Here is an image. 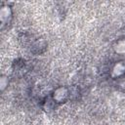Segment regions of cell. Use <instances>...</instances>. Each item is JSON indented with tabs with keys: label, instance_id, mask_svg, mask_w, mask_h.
<instances>
[{
	"label": "cell",
	"instance_id": "4",
	"mask_svg": "<svg viewBox=\"0 0 125 125\" xmlns=\"http://www.w3.org/2000/svg\"><path fill=\"white\" fill-rule=\"evenodd\" d=\"M113 50L116 54H125V39H120L113 44Z\"/></svg>",
	"mask_w": 125,
	"mask_h": 125
},
{
	"label": "cell",
	"instance_id": "3",
	"mask_svg": "<svg viewBox=\"0 0 125 125\" xmlns=\"http://www.w3.org/2000/svg\"><path fill=\"white\" fill-rule=\"evenodd\" d=\"M125 73V62H116L111 69V76L112 77H119Z\"/></svg>",
	"mask_w": 125,
	"mask_h": 125
},
{
	"label": "cell",
	"instance_id": "2",
	"mask_svg": "<svg viewBox=\"0 0 125 125\" xmlns=\"http://www.w3.org/2000/svg\"><path fill=\"white\" fill-rule=\"evenodd\" d=\"M11 17H12L11 7L8 5H3L0 9V21H1L2 24H5L6 22H8V21L11 19Z\"/></svg>",
	"mask_w": 125,
	"mask_h": 125
},
{
	"label": "cell",
	"instance_id": "5",
	"mask_svg": "<svg viewBox=\"0 0 125 125\" xmlns=\"http://www.w3.org/2000/svg\"><path fill=\"white\" fill-rule=\"evenodd\" d=\"M7 86H8V76L1 75V77H0V89H1V91H4Z\"/></svg>",
	"mask_w": 125,
	"mask_h": 125
},
{
	"label": "cell",
	"instance_id": "1",
	"mask_svg": "<svg viewBox=\"0 0 125 125\" xmlns=\"http://www.w3.org/2000/svg\"><path fill=\"white\" fill-rule=\"evenodd\" d=\"M67 96H68L67 89L64 87H59L55 90V92L53 94V99L57 103H62L67 98Z\"/></svg>",
	"mask_w": 125,
	"mask_h": 125
}]
</instances>
